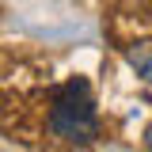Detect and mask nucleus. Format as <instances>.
Returning <instances> with one entry per match:
<instances>
[{
    "label": "nucleus",
    "instance_id": "1",
    "mask_svg": "<svg viewBox=\"0 0 152 152\" xmlns=\"http://www.w3.org/2000/svg\"><path fill=\"white\" fill-rule=\"evenodd\" d=\"M50 129L69 141V145H91L99 137V118H95L91 88L84 76L61 84L53 91V110H50Z\"/></svg>",
    "mask_w": 152,
    "mask_h": 152
},
{
    "label": "nucleus",
    "instance_id": "2",
    "mask_svg": "<svg viewBox=\"0 0 152 152\" xmlns=\"http://www.w3.org/2000/svg\"><path fill=\"white\" fill-rule=\"evenodd\" d=\"M126 61L133 65V72H137V76L152 88V38L129 42V46H126Z\"/></svg>",
    "mask_w": 152,
    "mask_h": 152
},
{
    "label": "nucleus",
    "instance_id": "3",
    "mask_svg": "<svg viewBox=\"0 0 152 152\" xmlns=\"http://www.w3.org/2000/svg\"><path fill=\"white\" fill-rule=\"evenodd\" d=\"M145 148L152 152V126H148V129H145Z\"/></svg>",
    "mask_w": 152,
    "mask_h": 152
}]
</instances>
